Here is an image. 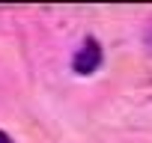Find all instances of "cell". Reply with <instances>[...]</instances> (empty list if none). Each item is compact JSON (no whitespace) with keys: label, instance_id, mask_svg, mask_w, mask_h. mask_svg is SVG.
Wrapping results in <instances>:
<instances>
[{"label":"cell","instance_id":"obj_1","mask_svg":"<svg viewBox=\"0 0 152 143\" xmlns=\"http://www.w3.org/2000/svg\"><path fill=\"white\" fill-rule=\"evenodd\" d=\"M72 66H75L78 75H90V72H96V69L102 66V48H99V42H96V39H87V42L81 45V51L75 54Z\"/></svg>","mask_w":152,"mask_h":143},{"label":"cell","instance_id":"obj_2","mask_svg":"<svg viewBox=\"0 0 152 143\" xmlns=\"http://www.w3.org/2000/svg\"><path fill=\"white\" fill-rule=\"evenodd\" d=\"M0 143H12V140H9V134H6V131H0Z\"/></svg>","mask_w":152,"mask_h":143}]
</instances>
